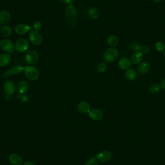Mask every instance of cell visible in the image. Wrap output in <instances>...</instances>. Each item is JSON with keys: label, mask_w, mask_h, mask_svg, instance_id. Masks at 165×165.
Wrapping results in <instances>:
<instances>
[{"label": "cell", "mask_w": 165, "mask_h": 165, "mask_svg": "<svg viewBox=\"0 0 165 165\" xmlns=\"http://www.w3.org/2000/svg\"><path fill=\"white\" fill-rule=\"evenodd\" d=\"M65 17L66 23L69 26H75L78 20V13L76 8L73 4H69L66 8Z\"/></svg>", "instance_id": "obj_1"}, {"label": "cell", "mask_w": 165, "mask_h": 165, "mask_svg": "<svg viewBox=\"0 0 165 165\" xmlns=\"http://www.w3.org/2000/svg\"><path fill=\"white\" fill-rule=\"evenodd\" d=\"M119 56L118 51L115 48L108 49L103 55V59L105 62L112 63L118 59Z\"/></svg>", "instance_id": "obj_2"}, {"label": "cell", "mask_w": 165, "mask_h": 165, "mask_svg": "<svg viewBox=\"0 0 165 165\" xmlns=\"http://www.w3.org/2000/svg\"><path fill=\"white\" fill-rule=\"evenodd\" d=\"M24 72L26 76L31 81H35L39 77L38 70L33 66H27L24 68Z\"/></svg>", "instance_id": "obj_3"}, {"label": "cell", "mask_w": 165, "mask_h": 165, "mask_svg": "<svg viewBox=\"0 0 165 165\" xmlns=\"http://www.w3.org/2000/svg\"><path fill=\"white\" fill-rule=\"evenodd\" d=\"M29 43L25 39L21 38L16 41L15 45V48L16 51L19 53L25 52L29 48Z\"/></svg>", "instance_id": "obj_4"}, {"label": "cell", "mask_w": 165, "mask_h": 165, "mask_svg": "<svg viewBox=\"0 0 165 165\" xmlns=\"http://www.w3.org/2000/svg\"><path fill=\"white\" fill-rule=\"evenodd\" d=\"M0 48L4 52L12 53L15 50V46L11 41L7 39L2 40L0 41Z\"/></svg>", "instance_id": "obj_5"}, {"label": "cell", "mask_w": 165, "mask_h": 165, "mask_svg": "<svg viewBox=\"0 0 165 165\" xmlns=\"http://www.w3.org/2000/svg\"><path fill=\"white\" fill-rule=\"evenodd\" d=\"M24 70V68L22 66H13V67L4 72L2 74V78H9V77L13 76V75L19 74V73L22 72Z\"/></svg>", "instance_id": "obj_6"}, {"label": "cell", "mask_w": 165, "mask_h": 165, "mask_svg": "<svg viewBox=\"0 0 165 165\" xmlns=\"http://www.w3.org/2000/svg\"><path fill=\"white\" fill-rule=\"evenodd\" d=\"M38 59L39 55L37 51L35 50H29L26 53V61L29 64H34L38 62Z\"/></svg>", "instance_id": "obj_7"}, {"label": "cell", "mask_w": 165, "mask_h": 165, "mask_svg": "<svg viewBox=\"0 0 165 165\" xmlns=\"http://www.w3.org/2000/svg\"><path fill=\"white\" fill-rule=\"evenodd\" d=\"M29 38L31 42L36 46L41 45L43 40V38L41 34L35 31H31L30 32Z\"/></svg>", "instance_id": "obj_8"}, {"label": "cell", "mask_w": 165, "mask_h": 165, "mask_svg": "<svg viewBox=\"0 0 165 165\" xmlns=\"http://www.w3.org/2000/svg\"><path fill=\"white\" fill-rule=\"evenodd\" d=\"M112 153L109 151L104 150L98 152L96 156L97 160L102 163L107 162L111 159Z\"/></svg>", "instance_id": "obj_9"}, {"label": "cell", "mask_w": 165, "mask_h": 165, "mask_svg": "<svg viewBox=\"0 0 165 165\" xmlns=\"http://www.w3.org/2000/svg\"><path fill=\"white\" fill-rule=\"evenodd\" d=\"M16 86L14 82L11 80H8L5 82L3 85V90L7 94H14L16 91Z\"/></svg>", "instance_id": "obj_10"}, {"label": "cell", "mask_w": 165, "mask_h": 165, "mask_svg": "<svg viewBox=\"0 0 165 165\" xmlns=\"http://www.w3.org/2000/svg\"><path fill=\"white\" fill-rule=\"evenodd\" d=\"M88 116L93 120L99 121L102 118L103 113L100 109H94L89 111Z\"/></svg>", "instance_id": "obj_11"}, {"label": "cell", "mask_w": 165, "mask_h": 165, "mask_svg": "<svg viewBox=\"0 0 165 165\" xmlns=\"http://www.w3.org/2000/svg\"><path fill=\"white\" fill-rule=\"evenodd\" d=\"M15 32L19 35H23L30 32L31 27L28 25L24 24H20L16 26L15 27Z\"/></svg>", "instance_id": "obj_12"}, {"label": "cell", "mask_w": 165, "mask_h": 165, "mask_svg": "<svg viewBox=\"0 0 165 165\" xmlns=\"http://www.w3.org/2000/svg\"><path fill=\"white\" fill-rule=\"evenodd\" d=\"M9 161L13 165H21L23 163L22 158L17 153H12L9 156Z\"/></svg>", "instance_id": "obj_13"}, {"label": "cell", "mask_w": 165, "mask_h": 165, "mask_svg": "<svg viewBox=\"0 0 165 165\" xmlns=\"http://www.w3.org/2000/svg\"><path fill=\"white\" fill-rule=\"evenodd\" d=\"M12 57L9 54H2L0 55V67L8 66L11 62Z\"/></svg>", "instance_id": "obj_14"}, {"label": "cell", "mask_w": 165, "mask_h": 165, "mask_svg": "<svg viewBox=\"0 0 165 165\" xmlns=\"http://www.w3.org/2000/svg\"><path fill=\"white\" fill-rule=\"evenodd\" d=\"M10 14L8 11L2 10L0 12V23L3 25L7 24L10 20Z\"/></svg>", "instance_id": "obj_15"}, {"label": "cell", "mask_w": 165, "mask_h": 165, "mask_svg": "<svg viewBox=\"0 0 165 165\" xmlns=\"http://www.w3.org/2000/svg\"><path fill=\"white\" fill-rule=\"evenodd\" d=\"M118 66L122 70H128L131 66V61L127 58H123L119 61Z\"/></svg>", "instance_id": "obj_16"}, {"label": "cell", "mask_w": 165, "mask_h": 165, "mask_svg": "<svg viewBox=\"0 0 165 165\" xmlns=\"http://www.w3.org/2000/svg\"><path fill=\"white\" fill-rule=\"evenodd\" d=\"M29 85L27 82L25 81H22L18 84L17 89L18 92L20 94L25 93L28 90Z\"/></svg>", "instance_id": "obj_17"}, {"label": "cell", "mask_w": 165, "mask_h": 165, "mask_svg": "<svg viewBox=\"0 0 165 165\" xmlns=\"http://www.w3.org/2000/svg\"><path fill=\"white\" fill-rule=\"evenodd\" d=\"M78 109L81 113H88L90 111V105L87 102H81L78 104Z\"/></svg>", "instance_id": "obj_18"}, {"label": "cell", "mask_w": 165, "mask_h": 165, "mask_svg": "<svg viewBox=\"0 0 165 165\" xmlns=\"http://www.w3.org/2000/svg\"><path fill=\"white\" fill-rule=\"evenodd\" d=\"M142 53L139 51H136L131 56V62L134 64H137L142 62Z\"/></svg>", "instance_id": "obj_19"}, {"label": "cell", "mask_w": 165, "mask_h": 165, "mask_svg": "<svg viewBox=\"0 0 165 165\" xmlns=\"http://www.w3.org/2000/svg\"><path fill=\"white\" fill-rule=\"evenodd\" d=\"M150 70V65L147 62H142L138 66V71L141 73H147Z\"/></svg>", "instance_id": "obj_20"}, {"label": "cell", "mask_w": 165, "mask_h": 165, "mask_svg": "<svg viewBox=\"0 0 165 165\" xmlns=\"http://www.w3.org/2000/svg\"><path fill=\"white\" fill-rule=\"evenodd\" d=\"M131 48L133 50H141L142 51V52L144 54H147L149 53L150 51L149 47L147 46H142V45L138 44V43H133L131 45Z\"/></svg>", "instance_id": "obj_21"}, {"label": "cell", "mask_w": 165, "mask_h": 165, "mask_svg": "<svg viewBox=\"0 0 165 165\" xmlns=\"http://www.w3.org/2000/svg\"><path fill=\"white\" fill-rule=\"evenodd\" d=\"M137 75L136 71L133 69H128L125 72V76L128 80L132 81L135 79Z\"/></svg>", "instance_id": "obj_22"}, {"label": "cell", "mask_w": 165, "mask_h": 165, "mask_svg": "<svg viewBox=\"0 0 165 165\" xmlns=\"http://www.w3.org/2000/svg\"><path fill=\"white\" fill-rule=\"evenodd\" d=\"M107 42L108 45L110 47H115L118 44L119 39L117 36L111 35L108 37Z\"/></svg>", "instance_id": "obj_23"}, {"label": "cell", "mask_w": 165, "mask_h": 165, "mask_svg": "<svg viewBox=\"0 0 165 165\" xmlns=\"http://www.w3.org/2000/svg\"><path fill=\"white\" fill-rule=\"evenodd\" d=\"M89 17L92 19H97L100 16V12L98 9L94 7H92L88 11Z\"/></svg>", "instance_id": "obj_24"}, {"label": "cell", "mask_w": 165, "mask_h": 165, "mask_svg": "<svg viewBox=\"0 0 165 165\" xmlns=\"http://www.w3.org/2000/svg\"><path fill=\"white\" fill-rule=\"evenodd\" d=\"M2 33L5 37H9L12 34V29L9 26H4L2 29Z\"/></svg>", "instance_id": "obj_25"}, {"label": "cell", "mask_w": 165, "mask_h": 165, "mask_svg": "<svg viewBox=\"0 0 165 165\" xmlns=\"http://www.w3.org/2000/svg\"><path fill=\"white\" fill-rule=\"evenodd\" d=\"M161 90V86L158 84H154L149 88V92L152 94H157Z\"/></svg>", "instance_id": "obj_26"}, {"label": "cell", "mask_w": 165, "mask_h": 165, "mask_svg": "<svg viewBox=\"0 0 165 165\" xmlns=\"http://www.w3.org/2000/svg\"><path fill=\"white\" fill-rule=\"evenodd\" d=\"M107 69V64L105 62H101L97 66V71L100 73L105 72Z\"/></svg>", "instance_id": "obj_27"}, {"label": "cell", "mask_w": 165, "mask_h": 165, "mask_svg": "<svg viewBox=\"0 0 165 165\" xmlns=\"http://www.w3.org/2000/svg\"><path fill=\"white\" fill-rule=\"evenodd\" d=\"M156 47L157 50L160 53H162L165 49V46H164L163 42H158L156 43Z\"/></svg>", "instance_id": "obj_28"}, {"label": "cell", "mask_w": 165, "mask_h": 165, "mask_svg": "<svg viewBox=\"0 0 165 165\" xmlns=\"http://www.w3.org/2000/svg\"><path fill=\"white\" fill-rule=\"evenodd\" d=\"M85 165H98L97 159L96 158H91L87 161Z\"/></svg>", "instance_id": "obj_29"}, {"label": "cell", "mask_w": 165, "mask_h": 165, "mask_svg": "<svg viewBox=\"0 0 165 165\" xmlns=\"http://www.w3.org/2000/svg\"><path fill=\"white\" fill-rule=\"evenodd\" d=\"M42 26V25L41 22L39 21H36V22L34 23L33 25V29L36 32L39 31L41 29Z\"/></svg>", "instance_id": "obj_30"}, {"label": "cell", "mask_w": 165, "mask_h": 165, "mask_svg": "<svg viewBox=\"0 0 165 165\" xmlns=\"http://www.w3.org/2000/svg\"><path fill=\"white\" fill-rule=\"evenodd\" d=\"M59 1L64 3H68V4H72L74 2L75 0H58Z\"/></svg>", "instance_id": "obj_31"}, {"label": "cell", "mask_w": 165, "mask_h": 165, "mask_svg": "<svg viewBox=\"0 0 165 165\" xmlns=\"http://www.w3.org/2000/svg\"><path fill=\"white\" fill-rule=\"evenodd\" d=\"M23 165H35L34 163H33L32 161H28L25 162Z\"/></svg>", "instance_id": "obj_32"}, {"label": "cell", "mask_w": 165, "mask_h": 165, "mask_svg": "<svg viewBox=\"0 0 165 165\" xmlns=\"http://www.w3.org/2000/svg\"><path fill=\"white\" fill-rule=\"evenodd\" d=\"M161 87L162 88L165 89V79H163L161 82Z\"/></svg>", "instance_id": "obj_33"}, {"label": "cell", "mask_w": 165, "mask_h": 165, "mask_svg": "<svg viewBox=\"0 0 165 165\" xmlns=\"http://www.w3.org/2000/svg\"><path fill=\"white\" fill-rule=\"evenodd\" d=\"M163 0H153V2H155L157 3H158V2H162Z\"/></svg>", "instance_id": "obj_34"}, {"label": "cell", "mask_w": 165, "mask_h": 165, "mask_svg": "<svg viewBox=\"0 0 165 165\" xmlns=\"http://www.w3.org/2000/svg\"><path fill=\"white\" fill-rule=\"evenodd\" d=\"M2 27V24L0 23V28H1Z\"/></svg>", "instance_id": "obj_35"}, {"label": "cell", "mask_w": 165, "mask_h": 165, "mask_svg": "<svg viewBox=\"0 0 165 165\" xmlns=\"http://www.w3.org/2000/svg\"><path fill=\"white\" fill-rule=\"evenodd\" d=\"M103 1H108V0H103Z\"/></svg>", "instance_id": "obj_36"}, {"label": "cell", "mask_w": 165, "mask_h": 165, "mask_svg": "<svg viewBox=\"0 0 165 165\" xmlns=\"http://www.w3.org/2000/svg\"><path fill=\"white\" fill-rule=\"evenodd\" d=\"M164 55H165V53H164Z\"/></svg>", "instance_id": "obj_37"}]
</instances>
